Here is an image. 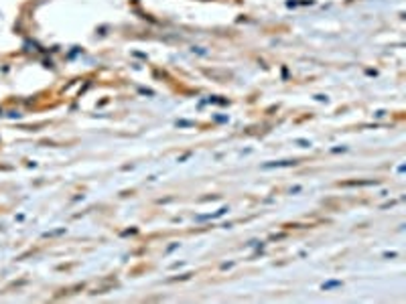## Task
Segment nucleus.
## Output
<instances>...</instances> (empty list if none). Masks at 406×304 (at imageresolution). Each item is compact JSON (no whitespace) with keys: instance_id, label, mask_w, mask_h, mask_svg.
<instances>
[{"instance_id":"f257e3e1","label":"nucleus","mask_w":406,"mask_h":304,"mask_svg":"<svg viewBox=\"0 0 406 304\" xmlns=\"http://www.w3.org/2000/svg\"><path fill=\"white\" fill-rule=\"evenodd\" d=\"M291 164H295L293 160H280V162H268V164H264V168H274V166H291Z\"/></svg>"},{"instance_id":"f03ea898","label":"nucleus","mask_w":406,"mask_h":304,"mask_svg":"<svg viewBox=\"0 0 406 304\" xmlns=\"http://www.w3.org/2000/svg\"><path fill=\"white\" fill-rule=\"evenodd\" d=\"M335 286H339V282H327V284H323V290H329V288H335Z\"/></svg>"}]
</instances>
